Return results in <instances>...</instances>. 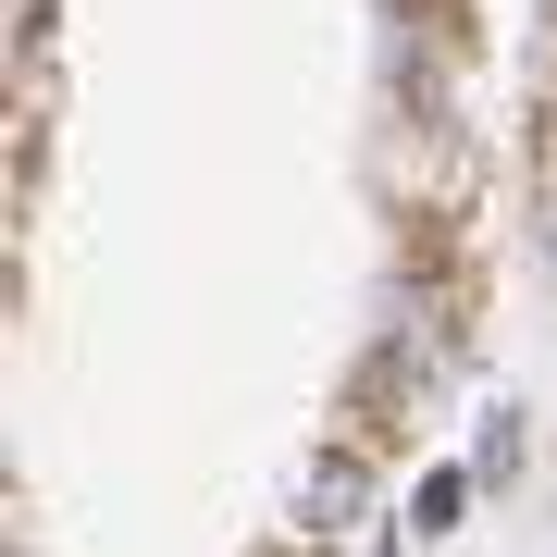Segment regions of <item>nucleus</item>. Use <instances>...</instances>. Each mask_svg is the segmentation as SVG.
I'll list each match as a JSON object with an SVG mask.
<instances>
[{
  "mask_svg": "<svg viewBox=\"0 0 557 557\" xmlns=\"http://www.w3.org/2000/svg\"><path fill=\"white\" fill-rule=\"evenodd\" d=\"M347 508H359V471H347V458H322V471H310V533H335Z\"/></svg>",
  "mask_w": 557,
  "mask_h": 557,
  "instance_id": "nucleus-1",
  "label": "nucleus"
},
{
  "mask_svg": "<svg viewBox=\"0 0 557 557\" xmlns=\"http://www.w3.org/2000/svg\"><path fill=\"white\" fill-rule=\"evenodd\" d=\"M545 248H557V186H545Z\"/></svg>",
  "mask_w": 557,
  "mask_h": 557,
  "instance_id": "nucleus-2",
  "label": "nucleus"
}]
</instances>
